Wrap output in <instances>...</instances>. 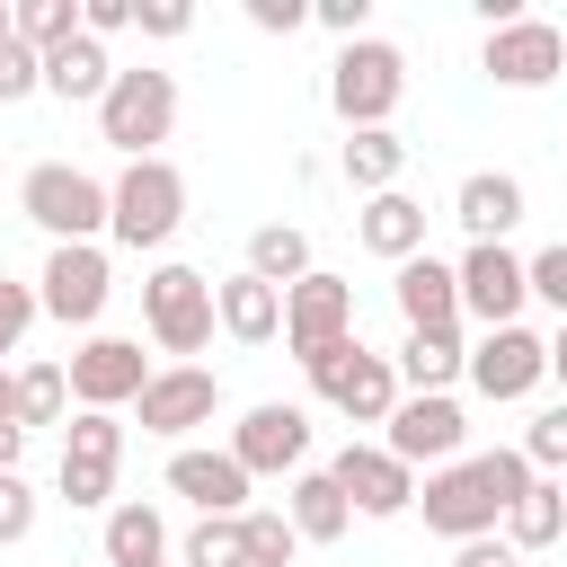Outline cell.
Listing matches in <instances>:
<instances>
[{
    "instance_id": "cell-1",
    "label": "cell",
    "mask_w": 567,
    "mask_h": 567,
    "mask_svg": "<svg viewBox=\"0 0 567 567\" xmlns=\"http://www.w3.org/2000/svg\"><path fill=\"white\" fill-rule=\"evenodd\" d=\"M532 461L523 452H478V461H443L425 487H416V505H425V532H443V540H487L523 496H532Z\"/></svg>"
},
{
    "instance_id": "cell-2",
    "label": "cell",
    "mask_w": 567,
    "mask_h": 567,
    "mask_svg": "<svg viewBox=\"0 0 567 567\" xmlns=\"http://www.w3.org/2000/svg\"><path fill=\"white\" fill-rule=\"evenodd\" d=\"M301 372H310V390H319L346 425H390V408L408 399V390H399V363L372 354L363 337H337V346L301 354Z\"/></svg>"
},
{
    "instance_id": "cell-3",
    "label": "cell",
    "mask_w": 567,
    "mask_h": 567,
    "mask_svg": "<svg viewBox=\"0 0 567 567\" xmlns=\"http://www.w3.org/2000/svg\"><path fill=\"white\" fill-rule=\"evenodd\" d=\"M18 213H27L35 230H53V248H80V239H97V230L115 221V195H106L89 168H71V159H35V168L18 177Z\"/></svg>"
},
{
    "instance_id": "cell-4",
    "label": "cell",
    "mask_w": 567,
    "mask_h": 567,
    "mask_svg": "<svg viewBox=\"0 0 567 567\" xmlns=\"http://www.w3.org/2000/svg\"><path fill=\"white\" fill-rule=\"evenodd\" d=\"M142 328H151V346L159 354H204L213 346V328H221V310H213V275H195V266H151L142 275Z\"/></svg>"
},
{
    "instance_id": "cell-5",
    "label": "cell",
    "mask_w": 567,
    "mask_h": 567,
    "mask_svg": "<svg viewBox=\"0 0 567 567\" xmlns=\"http://www.w3.org/2000/svg\"><path fill=\"white\" fill-rule=\"evenodd\" d=\"M399 97H408V53H399V44L363 35V44H346V53L328 62V106L346 115V133L390 124V106H399Z\"/></svg>"
},
{
    "instance_id": "cell-6",
    "label": "cell",
    "mask_w": 567,
    "mask_h": 567,
    "mask_svg": "<svg viewBox=\"0 0 567 567\" xmlns=\"http://www.w3.org/2000/svg\"><path fill=\"white\" fill-rule=\"evenodd\" d=\"M168 124H177V80L168 71H115V89L97 97V133L124 151V159H159V142H168Z\"/></svg>"
},
{
    "instance_id": "cell-7",
    "label": "cell",
    "mask_w": 567,
    "mask_h": 567,
    "mask_svg": "<svg viewBox=\"0 0 567 567\" xmlns=\"http://www.w3.org/2000/svg\"><path fill=\"white\" fill-rule=\"evenodd\" d=\"M115 195V239L124 248H168L177 239V221H186V177L168 168V159H124V177L106 186Z\"/></svg>"
},
{
    "instance_id": "cell-8",
    "label": "cell",
    "mask_w": 567,
    "mask_h": 567,
    "mask_svg": "<svg viewBox=\"0 0 567 567\" xmlns=\"http://www.w3.org/2000/svg\"><path fill=\"white\" fill-rule=\"evenodd\" d=\"M115 461H124V425L97 416V408H80L62 425V470H53L62 505H115Z\"/></svg>"
},
{
    "instance_id": "cell-9",
    "label": "cell",
    "mask_w": 567,
    "mask_h": 567,
    "mask_svg": "<svg viewBox=\"0 0 567 567\" xmlns=\"http://www.w3.org/2000/svg\"><path fill=\"white\" fill-rule=\"evenodd\" d=\"M523 301H532V257H514L505 239L461 257V310L478 328H523Z\"/></svg>"
},
{
    "instance_id": "cell-10",
    "label": "cell",
    "mask_w": 567,
    "mask_h": 567,
    "mask_svg": "<svg viewBox=\"0 0 567 567\" xmlns=\"http://www.w3.org/2000/svg\"><path fill=\"white\" fill-rule=\"evenodd\" d=\"M62 372H71V399H80V408L115 416L124 399H142V390H151V372H159V363H151L133 337H89V346H80Z\"/></svg>"
},
{
    "instance_id": "cell-11",
    "label": "cell",
    "mask_w": 567,
    "mask_h": 567,
    "mask_svg": "<svg viewBox=\"0 0 567 567\" xmlns=\"http://www.w3.org/2000/svg\"><path fill=\"white\" fill-rule=\"evenodd\" d=\"M478 71H487L496 89H549V80L567 71V35H558L549 18H514V27H496V35L478 44Z\"/></svg>"
},
{
    "instance_id": "cell-12",
    "label": "cell",
    "mask_w": 567,
    "mask_h": 567,
    "mask_svg": "<svg viewBox=\"0 0 567 567\" xmlns=\"http://www.w3.org/2000/svg\"><path fill=\"white\" fill-rule=\"evenodd\" d=\"M106 292H115V275H106V248H97V239L53 248L44 275H35V301H44V319H62V328H89V319L106 310Z\"/></svg>"
},
{
    "instance_id": "cell-13",
    "label": "cell",
    "mask_w": 567,
    "mask_h": 567,
    "mask_svg": "<svg viewBox=\"0 0 567 567\" xmlns=\"http://www.w3.org/2000/svg\"><path fill=\"white\" fill-rule=\"evenodd\" d=\"M337 337H354V284L328 275V266H310V275L284 292V346H292V363H301V354H319V346H337Z\"/></svg>"
},
{
    "instance_id": "cell-14",
    "label": "cell",
    "mask_w": 567,
    "mask_h": 567,
    "mask_svg": "<svg viewBox=\"0 0 567 567\" xmlns=\"http://www.w3.org/2000/svg\"><path fill=\"white\" fill-rule=\"evenodd\" d=\"M461 443H470V416H461V399L452 390H408L399 408H390V452L416 470V461H461Z\"/></svg>"
},
{
    "instance_id": "cell-15",
    "label": "cell",
    "mask_w": 567,
    "mask_h": 567,
    "mask_svg": "<svg viewBox=\"0 0 567 567\" xmlns=\"http://www.w3.org/2000/svg\"><path fill=\"white\" fill-rule=\"evenodd\" d=\"M328 478L346 487V505L354 514H372V523H390V514H408L416 505V470L390 452V443H346L337 461H328Z\"/></svg>"
},
{
    "instance_id": "cell-16",
    "label": "cell",
    "mask_w": 567,
    "mask_h": 567,
    "mask_svg": "<svg viewBox=\"0 0 567 567\" xmlns=\"http://www.w3.org/2000/svg\"><path fill=\"white\" fill-rule=\"evenodd\" d=\"M301 452H310V416L292 399H266V408H248L230 425V461L248 478H284V470H301Z\"/></svg>"
},
{
    "instance_id": "cell-17",
    "label": "cell",
    "mask_w": 567,
    "mask_h": 567,
    "mask_svg": "<svg viewBox=\"0 0 567 567\" xmlns=\"http://www.w3.org/2000/svg\"><path fill=\"white\" fill-rule=\"evenodd\" d=\"M470 381H478V399H532V390L549 381V337H532V328H487V337L470 346Z\"/></svg>"
},
{
    "instance_id": "cell-18",
    "label": "cell",
    "mask_w": 567,
    "mask_h": 567,
    "mask_svg": "<svg viewBox=\"0 0 567 567\" xmlns=\"http://www.w3.org/2000/svg\"><path fill=\"white\" fill-rule=\"evenodd\" d=\"M142 408V434H195V425H213V408H221V381L204 372V363H159L151 372V390L133 399Z\"/></svg>"
},
{
    "instance_id": "cell-19",
    "label": "cell",
    "mask_w": 567,
    "mask_h": 567,
    "mask_svg": "<svg viewBox=\"0 0 567 567\" xmlns=\"http://www.w3.org/2000/svg\"><path fill=\"white\" fill-rule=\"evenodd\" d=\"M168 487H177L195 514H248V470L230 461V443H221V452L177 443V452H168Z\"/></svg>"
},
{
    "instance_id": "cell-20",
    "label": "cell",
    "mask_w": 567,
    "mask_h": 567,
    "mask_svg": "<svg viewBox=\"0 0 567 567\" xmlns=\"http://www.w3.org/2000/svg\"><path fill=\"white\" fill-rule=\"evenodd\" d=\"M452 221L470 230V248L505 239V230L523 221V177H505V168H470V177H461V195H452Z\"/></svg>"
},
{
    "instance_id": "cell-21",
    "label": "cell",
    "mask_w": 567,
    "mask_h": 567,
    "mask_svg": "<svg viewBox=\"0 0 567 567\" xmlns=\"http://www.w3.org/2000/svg\"><path fill=\"white\" fill-rule=\"evenodd\" d=\"M390 292H399V319H408V328H461V266L408 257Z\"/></svg>"
},
{
    "instance_id": "cell-22",
    "label": "cell",
    "mask_w": 567,
    "mask_h": 567,
    "mask_svg": "<svg viewBox=\"0 0 567 567\" xmlns=\"http://www.w3.org/2000/svg\"><path fill=\"white\" fill-rule=\"evenodd\" d=\"M354 230H363V248L372 257H390V266H408V257H425V204L416 195H363V213H354Z\"/></svg>"
},
{
    "instance_id": "cell-23",
    "label": "cell",
    "mask_w": 567,
    "mask_h": 567,
    "mask_svg": "<svg viewBox=\"0 0 567 567\" xmlns=\"http://www.w3.org/2000/svg\"><path fill=\"white\" fill-rule=\"evenodd\" d=\"M213 310H221V337H239V346H275L284 337V292L257 284V275L213 284Z\"/></svg>"
},
{
    "instance_id": "cell-24",
    "label": "cell",
    "mask_w": 567,
    "mask_h": 567,
    "mask_svg": "<svg viewBox=\"0 0 567 567\" xmlns=\"http://www.w3.org/2000/svg\"><path fill=\"white\" fill-rule=\"evenodd\" d=\"M390 363H399V390H452L470 372V346H461V328H408V346Z\"/></svg>"
},
{
    "instance_id": "cell-25",
    "label": "cell",
    "mask_w": 567,
    "mask_h": 567,
    "mask_svg": "<svg viewBox=\"0 0 567 567\" xmlns=\"http://www.w3.org/2000/svg\"><path fill=\"white\" fill-rule=\"evenodd\" d=\"M44 89H53L62 106H97V97L115 89V62H106V44H97V35H71L62 53H44Z\"/></svg>"
},
{
    "instance_id": "cell-26",
    "label": "cell",
    "mask_w": 567,
    "mask_h": 567,
    "mask_svg": "<svg viewBox=\"0 0 567 567\" xmlns=\"http://www.w3.org/2000/svg\"><path fill=\"white\" fill-rule=\"evenodd\" d=\"M159 558H168V523H159V505H151V496L106 505V567H159Z\"/></svg>"
},
{
    "instance_id": "cell-27",
    "label": "cell",
    "mask_w": 567,
    "mask_h": 567,
    "mask_svg": "<svg viewBox=\"0 0 567 567\" xmlns=\"http://www.w3.org/2000/svg\"><path fill=\"white\" fill-rule=\"evenodd\" d=\"M284 514H292L301 540H346V523H354V505H346V487H337L328 470H301L292 496H284Z\"/></svg>"
},
{
    "instance_id": "cell-28",
    "label": "cell",
    "mask_w": 567,
    "mask_h": 567,
    "mask_svg": "<svg viewBox=\"0 0 567 567\" xmlns=\"http://www.w3.org/2000/svg\"><path fill=\"white\" fill-rule=\"evenodd\" d=\"M399 168H408V142H399L390 124L346 133V186H354V195H390V186H399Z\"/></svg>"
},
{
    "instance_id": "cell-29",
    "label": "cell",
    "mask_w": 567,
    "mask_h": 567,
    "mask_svg": "<svg viewBox=\"0 0 567 567\" xmlns=\"http://www.w3.org/2000/svg\"><path fill=\"white\" fill-rule=\"evenodd\" d=\"M248 275H257V284H275V292H292V284L310 275V239H301L292 221H266V230H248Z\"/></svg>"
},
{
    "instance_id": "cell-30",
    "label": "cell",
    "mask_w": 567,
    "mask_h": 567,
    "mask_svg": "<svg viewBox=\"0 0 567 567\" xmlns=\"http://www.w3.org/2000/svg\"><path fill=\"white\" fill-rule=\"evenodd\" d=\"M558 532H567V487H558V478H532V496L505 514V540H514V549H549Z\"/></svg>"
},
{
    "instance_id": "cell-31",
    "label": "cell",
    "mask_w": 567,
    "mask_h": 567,
    "mask_svg": "<svg viewBox=\"0 0 567 567\" xmlns=\"http://www.w3.org/2000/svg\"><path fill=\"white\" fill-rule=\"evenodd\" d=\"M62 408H71V372L62 363H27L18 372V425L35 434V425H62Z\"/></svg>"
},
{
    "instance_id": "cell-32",
    "label": "cell",
    "mask_w": 567,
    "mask_h": 567,
    "mask_svg": "<svg viewBox=\"0 0 567 567\" xmlns=\"http://www.w3.org/2000/svg\"><path fill=\"white\" fill-rule=\"evenodd\" d=\"M239 532H248V567H292V558H301V532H292L284 505H248Z\"/></svg>"
},
{
    "instance_id": "cell-33",
    "label": "cell",
    "mask_w": 567,
    "mask_h": 567,
    "mask_svg": "<svg viewBox=\"0 0 567 567\" xmlns=\"http://www.w3.org/2000/svg\"><path fill=\"white\" fill-rule=\"evenodd\" d=\"M177 558H186V567H248V532H239V514H204V523L186 532Z\"/></svg>"
},
{
    "instance_id": "cell-34",
    "label": "cell",
    "mask_w": 567,
    "mask_h": 567,
    "mask_svg": "<svg viewBox=\"0 0 567 567\" xmlns=\"http://www.w3.org/2000/svg\"><path fill=\"white\" fill-rule=\"evenodd\" d=\"M71 35H80V0H18V44L62 53Z\"/></svg>"
},
{
    "instance_id": "cell-35",
    "label": "cell",
    "mask_w": 567,
    "mask_h": 567,
    "mask_svg": "<svg viewBox=\"0 0 567 567\" xmlns=\"http://www.w3.org/2000/svg\"><path fill=\"white\" fill-rule=\"evenodd\" d=\"M523 461H532V470H567V399L523 425Z\"/></svg>"
},
{
    "instance_id": "cell-36",
    "label": "cell",
    "mask_w": 567,
    "mask_h": 567,
    "mask_svg": "<svg viewBox=\"0 0 567 567\" xmlns=\"http://www.w3.org/2000/svg\"><path fill=\"white\" fill-rule=\"evenodd\" d=\"M27 532H35V487L18 470H0V549H18Z\"/></svg>"
},
{
    "instance_id": "cell-37",
    "label": "cell",
    "mask_w": 567,
    "mask_h": 567,
    "mask_svg": "<svg viewBox=\"0 0 567 567\" xmlns=\"http://www.w3.org/2000/svg\"><path fill=\"white\" fill-rule=\"evenodd\" d=\"M35 310H44V301H35V284H9V275H0V354H18V346H27Z\"/></svg>"
},
{
    "instance_id": "cell-38",
    "label": "cell",
    "mask_w": 567,
    "mask_h": 567,
    "mask_svg": "<svg viewBox=\"0 0 567 567\" xmlns=\"http://www.w3.org/2000/svg\"><path fill=\"white\" fill-rule=\"evenodd\" d=\"M27 89H44V53L9 35V44H0V106H9V97H27Z\"/></svg>"
},
{
    "instance_id": "cell-39",
    "label": "cell",
    "mask_w": 567,
    "mask_h": 567,
    "mask_svg": "<svg viewBox=\"0 0 567 567\" xmlns=\"http://www.w3.org/2000/svg\"><path fill=\"white\" fill-rule=\"evenodd\" d=\"M532 292H540V301H549V310H558V319H567V239H558V248H540V257H532Z\"/></svg>"
},
{
    "instance_id": "cell-40",
    "label": "cell",
    "mask_w": 567,
    "mask_h": 567,
    "mask_svg": "<svg viewBox=\"0 0 567 567\" xmlns=\"http://www.w3.org/2000/svg\"><path fill=\"white\" fill-rule=\"evenodd\" d=\"M133 27H142V35H186L195 9H186V0H133Z\"/></svg>"
},
{
    "instance_id": "cell-41",
    "label": "cell",
    "mask_w": 567,
    "mask_h": 567,
    "mask_svg": "<svg viewBox=\"0 0 567 567\" xmlns=\"http://www.w3.org/2000/svg\"><path fill=\"white\" fill-rule=\"evenodd\" d=\"M310 18H319L328 35H346V44H363V18H372V0H319Z\"/></svg>"
},
{
    "instance_id": "cell-42",
    "label": "cell",
    "mask_w": 567,
    "mask_h": 567,
    "mask_svg": "<svg viewBox=\"0 0 567 567\" xmlns=\"http://www.w3.org/2000/svg\"><path fill=\"white\" fill-rule=\"evenodd\" d=\"M115 27H133V0H80V35H115Z\"/></svg>"
},
{
    "instance_id": "cell-43",
    "label": "cell",
    "mask_w": 567,
    "mask_h": 567,
    "mask_svg": "<svg viewBox=\"0 0 567 567\" xmlns=\"http://www.w3.org/2000/svg\"><path fill=\"white\" fill-rule=\"evenodd\" d=\"M310 18V0H248V27H266V35H292Z\"/></svg>"
},
{
    "instance_id": "cell-44",
    "label": "cell",
    "mask_w": 567,
    "mask_h": 567,
    "mask_svg": "<svg viewBox=\"0 0 567 567\" xmlns=\"http://www.w3.org/2000/svg\"><path fill=\"white\" fill-rule=\"evenodd\" d=\"M452 567H523V549L487 532V540H461V549H452Z\"/></svg>"
},
{
    "instance_id": "cell-45",
    "label": "cell",
    "mask_w": 567,
    "mask_h": 567,
    "mask_svg": "<svg viewBox=\"0 0 567 567\" xmlns=\"http://www.w3.org/2000/svg\"><path fill=\"white\" fill-rule=\"evenodd\" d=\"M18 452H27V425H0V470H18Z\"/></svg>"
},
{
    "instance_id": "cell-46",
    "label": "cell",
    "mask_w": 567,
    "mask_h": 567,
    "mask_svg": "<svg viewBox=\"0 0 567 567\" xmlns=\"http://www.w3.org/2000/svg\"><path fill=\"white\" fill-rule=\"evenodd\" d=\"M0 425H18V372H0Z\"/></svg>"
},
{
    "instance_id": "cell-47",
    "label": "cell",
    "mask_w": 567,
    "mask_h": 567,
    "mask_svg": "<svg viewBox=\"0 0 567 567\" xmlns=\"http://www.w3.org/2000/svg\"><path fill=\"white\" fill-rule=\"evenodd\" d=\"M549 372L567 381V319H558V337H549Z\"/></svg>"
},
{
    "instance_id": "cell-48",
    "label": "cell",
    "mask_w": 567,
    "mask_h": 567,
    "mask_svg": "<svg viewBox=\"0 0 567 567\" xmlns=\"http://www.w3.org/2000/svg\"><path fill=\"white\" fill-rule=\"evenodd\" d=\"M9 35H18V0H0V44H9Z\"/></svg>"
},
{
    "instance_id": "cell-49",
    "label": "cell",
    "mask_w": 567,
    "mask_h": 567,
    "mask_svg": "<svg viewBox=\"0 0 567 567\" xmlns=\"http://www.w3.org/2000/svg\"><path fill=\"white\" fill-rule=\"evenodd\" d=\"M159 567H168V558H159Z\"/></svg>"
}]
</instances>
